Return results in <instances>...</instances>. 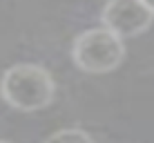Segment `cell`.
Returning a JSON list of instances; mask_svg holds the SVG:
<instances>
[{"instance_id":"4","label":"cell","mask_w":154,"mask_h":143,"mask_svg":"<svg viewBox=\"0 0 154 143\" xmlns=\"http://www.w3.org/2000/svg\"><path fill=\"white\" fill-rule=\"evenodd\" d=\"M45 143H94V139L81 128H63L51 132Z\"/></svg>"},{"instance_id":"3","label":"cell","mask_w":154,"mask_h":143,"mask_svg":"<svg viewBox=\"0 0 154 143\" xmlns=\"http://www.w3.org/2000/svg\"><path fill=\"white\" fill-rule=\"evenodd\" d=\"M100 23L121 38H134L152 27L154 11L143 0H107L100 11Z\"/></svg>"},{"instance_id":"2","label":"cell","mask_w":154,"mask_h":143,"mask_svg":"<svg viewBox=\"0 0 154 143\" xmlns=\"http://www.w3.org/2000/svg\"><path fill=\"white\" fill-rule=\"evenodd\" d=\"M74 65L85 74H109L123 63V38L105 27L85 29L74 38L72 45Z\"/></svg>"},{"instance_id":"5","label":"cell","mask_w":154,"mask_h":143,"mask_svg":"<svg viewBox=\"0 0 154 143\" xmlns=\"http://www.w3.org/2000/svg\"><path fill=\"white\" fill-rule=\"evenodd\" d=\"M143 2H145V5H147V7H150V9H152V11H154V0H143Z\"/></svg>"},{"instance_id":"1","label":"cell","mask_w":154,"mask_h":143,"mask_svg":"<svg viewBox=\"0 0 154 143\" xmlns=\"http://www.w3.org/2000/svg\"><path fill=\"white\" fill-rule=\"evenodd\" d=\"M0 96L9 107L18 112H38L54 101L56 83L42 65L18 63L2 74Z\"/></svg>"},{"instance_id":"6","label":"cell","mask_w":154,"mask_h":143,"mask_svg":"<svg viewBox=\"0 0 154 143\" xmlns=\"http://www.w3.org/2000/svg\"><path fill=\"white\" fill-rule=\"evenodd\" d=\"M0 143H9V141H2V139H0Z\"/></svg>"}]
</instances>
